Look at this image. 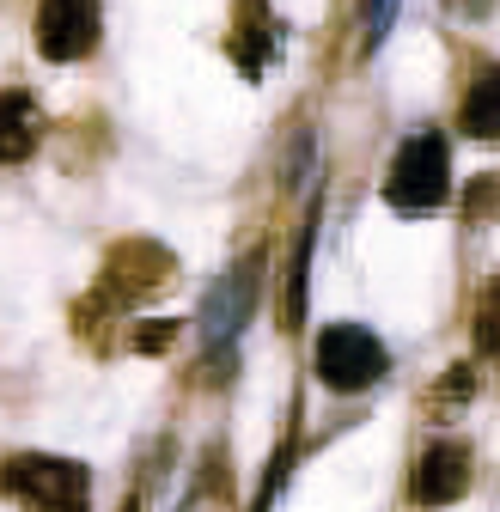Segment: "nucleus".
<instances>
[{"instance_id":"nucleus-1","label":"nucleus","mask_w":500,"mask_h":512,"mask_svg":"<svg viewBox=\"0 0 500 512\" xmlns=\"http://www.w3.org/2000/svg\"><path fill=\"white\" fill-rule=\"evenodd\" d=\"M452 196V147L446 135H409L391 159V177H385V202L397 214H433L446 208Z\"/></svg>"},{"instance_id":"nucleus-2","label":"nucleus","mask_w":500,"mask_h":512,"mask_svg":"<svg viewBox=\"0 0 500 512\" xmlns=\"http://www.w3.org/2000/svg\"><path fill=\"white\" fill-rule=\"evenodd\" d=\"M385 372H391V354L366 324H330L318 336V384L324 391L354 397V391H372Z\"/></svg>"},{"instance_id":"nucleus-3","label":"nucleus","mask_w":500,"mask_h":512,"mask_svg":"<svg viewBox=\"0 0 500 512\" xmlns=\"http://www.w3.org/2000/svg\"><path fill=\"white\" fill-rule=\"evenodd\" d=\"M0 488H7V500H25V506H86L92 494V476L86 464L74 458H49V452H13L7 464H0Z\"/></svg>"},{"instance_id":"nucleus-4","label":"nucleus","mask_w":500,"mask_h":512,"mask_svg":"<svg viewBox=\"0 0 500 512\" xmlns=\"http://www.w3.org/2000/svg\"><path fill=\"white\" fill-rule=\"evenodd\" d=\"M104 37V13L98 0H43L37 7V55L43 61H86Z\"/></svg>"},{"instance_id":"nucleus-5","label":"nucleus","mask_w":500,"mask_h":512,"mask_svg":"<svg viewBox=\"0 0 500 512\" xmlns=\"http://www.w3.org/2000/svg\"><path fill=\"white\" fill-rule=\"evenodd\" d=\"M263 256H244V263L232 269V275H220V287L202 299V342L208 348H232L238 342V330L250 324V311H257V293H263Z\"/></svg>"},{"instance_id":"nucleus-6","label":"nucleus","mask_w":500,"mask_h":512,"mask_svg":"<svg viewBox=\"0 0 500 512\" xmlns=\"http://www.w3.org/2000/svg\"><path fill=\"white\" fill-rule=\"evenodd\" d=\"M226 49H232L244 80H257L269 68L275 49H281V19H275L269 0H238V7H232V43Z\"/></svg>"},{"instance_id":"nucleus-7","label":"nucleus","mask_w":500,"mask_h":512,"mask_svg":"<svg viewBox=\"0 0 500 512\" xmlns=\"http://www.w3.org/2000/svg\"><path fill=\"white\" fill-rule=\"evenodd\" d=\"M464 482H470V452L458 439H433L421 452V464H415V500L421 506H446V500L464 494Z\"/></svg>"},{"instance_id":"nucleus-8","label":"nucleus","mask_w":500,"mask_h":512,"mask_svg":"<svg viewBox=\"0 0 500 512\" xmlns=\"http://www.w3.org/2000/svg\"><path fill=\"white\" fill-rule=\"evenodd\" d=\"M43 141V116L31 104V92H0V165L31 159Z\"/></svg>"},{"instance_id":"nucleus-9","label":"nucleus","mask_w":500,"mask_h":512,"mask_svg":"<svg viewBox=\"0 0 500 512\" xmlns=\"http://www.w3.org/2000/svg\"><path fill=\"white\" fill-rule=\"evenodd\" d=\"M458 122H464L470 141H500V68H482V74L470 80Z\"/></svg>"},{"instance_id":"nucleus-10","label":"nucleus","mask_w":500,"mask_h":512,"mask_svg":"<svg viewBox=\"0 0 500 512\" xmlns=\"http://www.w3.org/2000/svg\"><path fill=\"white\" fill-rule=\"evenodd\" d=\"M311 244H318V208H311V220H305V238H299V250H293V269H287V330H299V324H305V281H311Z\"/></svg>"},{"instance_id":"nucleus-11","label":"nucleus","mask_w":500,"mask_h":512,"mask_svg":"<svg viewBox=\"0 0 500 512\" xmlns=\"http://www.w3.org/2000/svg\"><path fill=\"white\" fill-rule=\"evenodd\" d=\"M171 336H177V324H165V317H153L147 330H135V354H159V348H171Z\"/></svg>"},{"instance_id":"nucleus-12","label":"nucleus","mask_w":500,"mask_h":512,"mask_svg":"<svg viewBox=\"0 0 500 512\" xmlns=\"http://www.w3.org/2000/svg\"><path fill=\"white\" fill-rule=\"evenodd\" d=\"M287 464H293V439L275 452V464H269V476H263V494H257V506H269V500H281V482H287Z\"/></svg>"},{"instance_id":"nucleus-13","label":"nucleus","mask_w":500,"mask_h":512,"mask_svg":"<svg viewBox=\"0 0 500 512\" xmlns=\"http://www.w3.org/2000/svg\"><path fill=\"white\" fill-rule=\"evenodd\" d=\"M391 13H397V0H372V13H366V49H379V43H385Z\"/></svg>"},{"instance_id":"nucleus-14","label":"nucleus","mask_w":500,"mask_h":512,"mask_svg":"<svg viewBox=\"0 0 500 512\" xmlns=\"http://www.w3.org/2000/svg\"><path fill=\"white\" fill-rule=\"evenodd\" d=\"M470 391H476V372L470 366H452L446 384H440V403H470Z\"/></svg>"},{"instance_id":"nucleus-15","label":"nucleus","mask_w":500,"mask_h":512,"mask_svg":"<svg viewBox=\"0 0 500 512\" xmlns=\"http://www.w3.org/2000/svg\"><path fill=\"white\" fill-rule=\"evenodd\" d=\"M446 7H452V13H470V19H482V13L494 7V0H446Z\"/></svg>"}]
</instances>
